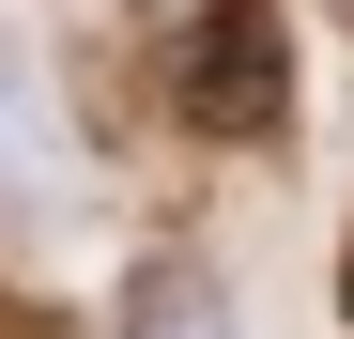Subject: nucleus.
<instances>
[{
    "mask_svg": "<svg viewBox=\"0 0 354 339\" xmlns=\"http://www.w3.org/2000/svg\"><path fill=\"white\" fill-rule=\"evenodd\" d=\"M169 108L201 139H277L292 124V16L277 0H201L169 46Z\"/></svg>",
    "mask_w": 354,
    "mask_h": 339,
    "instance_id": "1",
    "label": "nucleus"
},
{
    "mask_svg": "<svg viewBox=\"0 0 354 339\" xmlns=\"http://www.w3.org/2000/svg\"><path fill=\"white\" fill-rule=\"evenodd\" d=\"M46 154V62H31V31L0 16V170H31Z\"/></svg>",
    "mask_w": 354,
    "mask_h": 339,
    "instance_id": "2",
    "label": "nucleus"
},
{
    "mask_svg": "<svg viewBox=\"0 0 354 339\" xmlns=\"http://www.w3.org/2000/svg\"><path fill=\"white\" fill-rule=\"evenodd\" d=\"M0 339H62V324H31V309H16V293H0Z\"/></svg>",
    "mask_w": 354,
    "mask_h": 339,
    "instance_id": "3",
    "label": "nucleus"
},
{
    "mask_svg": "<svg viewBox=\"0 0 354 339\" xmlns=\"http://www.w3.org/2000/svg\"><path fill=\"white\" fill-rule=\"evenodd\" d=\"M169 339H231V324H216V309H201V324H169Z\"/></svg>",
    "mask_w": 354,
    "mask_h": 339,
    "instance_id": "4",
    "label": "nucleus"
}]
</instances>
